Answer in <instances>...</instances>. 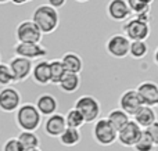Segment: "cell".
<instances>
[{"label":"cell","instance_id":"6da1fadb","mask_svg":"<svg viewBox=\"0 0 158 151\" xmlns=\"http://www.w3.org/2000/svg\"><path fill=\"white\" fill-rule=\"evenodd\" d=\"M60 17L56 8L50 7L49 4H42L33 10L32 22L39 28L42 35L53 33L58 27Z\"/></svg>","mask_w":158,"mask_h":151},{"label":"cell","instance_id":"7a4b0ae2","mask_svg":"<svg viewBox=\"0 0 158 151\" xmlns=\"http://www.w3.org/2000/svg\"><path fill=\"white\" fill-rule=\"evenodd\" d=\"M15 124L21 132H35L42 124V115L35 104H21L15 111Z\"/></svg>","mask_w":158,"mask_h":151},{"label":"cell","instance_id":"3957f363","mask_svg":"<svg viewBox=\"0 0 158 151\" xmlns=\"http://www.w3.org/2000/svg\"><path fill=\"white\" fill-rule=\"evenodd\" d=\"M75 110L83 116L85 124H92L96 122L100 116L101 112V107L100 103L96 97L93 96H81L79 99L75 101Z\"/></svg>","mask_w":158,"mask_h":151},{"label":"cell","instance_id":"277c9868","mask_svg":"<svg viewBox=\"0 0 158 151\" xmlns=\"http://www.w3.org/2000/svg\"><path fill=\"white\" fill-rule=\"evenodd\" d=\"M123 35L131 42H146V39L150 36L151 28L150 24L140 18H131L123 24L122 27Z\"/></svg>","mask_w":158,"mask_h":151},{"label":"cell","instance_id":"5b68a950","mask_svg":"<svg viewBox=\"0 0 158 151\" xmlns=\"http://www.w3.org/2000/svg\"><path fill=\"white\" fill-rule=\"evenodd\" d=\"M92 135L98 146H111L117 141V130L111 126L106 118H100L94 122L92 129Z\"/></svg>","mask_w":158,"mask_h":151},{"label":"cell","instance_id":"8992f818","mask_svg":"<svg viewBox=\"0 0 158 151\" xmlns=\"http://www.w3.org/2000/svg\"><path fill=\"white\" fill-rule=\"evenodd\" d=\"M15 38L18 43H40L43 35L39 31V28L32 22V19H25L17 25Z\"/></svg>","mask_w":158,"mask_h":151},{"label":"cell","instance_id":"52a82bcc","mask_svg":"<svg viewBox=\"0 0 158 151\" xmlns=\"http://www.w3.org/2000/svg\"><path fill=\"white\" fill-rule=\"evenodd\" d=\"M129 46H131V40L121 33L110 36L108 40L106 42L107 53L114 58H125L129 54Z\"/></svg>","mask_w":158,"mask_h":151},{"label":"cell","instance_id":"ba28073f","mask_svg":"<svg viewBox=\"0 0 158 151\" xmlns=\"http://www.w3.org/2000/svg\"><path fill=\"white\" fill-rule=\"evenodd\" d=\"M21 105V94L15 88H3L0 90V111L6 114L15 112Z\"/></svg>","mask_w":158,"mask_h":151},{"label":"cell","instance_id":"9c48e42d","mask_svg":"<svg viewBox=\"0 0 158 151\" xmlns=\"http://www.w3.org/2000/svg\"><path fill=\"white\" fill-rule=\"evenodd\" d=\"M7 65H8V68H10L11 74H13L14 82H24V80H27L28 78L31 76L33 64L31 60L14 55Z\"/></svg>","mask_w":158,"mask_h":151},{"label":"cell","instance_id":"30bf717a","mask_svg":"<svg viewBox=\"0 0 158 151\" xmlns=\"http://www.w3.org/2000/svg\"><path fill=\"white\" fill-rule=\"evenodd\" d=\"M143 101L139 97L136 89H129L123 92L119 97V110H122L128 116H133L137 114V111L143 107Z\"/></svg>","mask_w":158,"mask_h":151},{"label":"cell","instance_id":"8fae6325","mask_svg":"<svg viewBox=\"0 0 158 151\" xmlns=\"http://www.w3.org/2000/svg\"><path fill=\"white\" fill-rule=\"evenodd\" d=\"M143 135V129L135 121H129L117 133V140L125 147H133Z\"/></svg>","mask_w":158,"mask_h":151},{"label":"cell","instance_id":"7c38bea8","mask_svg":"<svg viewBox=\"0 0 158 151\" xmlns=\"http://www.w3.org/2000/svg\"><path fill=\"white\" fill-rule=\"evenodd\" d=\"M14 54L27 60H35L47 55V50L40 43H17L14 46Z\"/></svg>","mask_w":158,"mask_h":151},{"label":"cell","instance_id":"4fadbf2b","mask_svg":"<svg viewBox=\"0 0 158 151\" xmlns=\"http://www.w3.org/2000/svg\"><path fill=\"white\" fill-rule=\"evenodd\" d=\"M67 124H65V118L63 114H53V115L47 116V119L44 121L43 125V130L47 136L50 137H60L61 133L65 130Z\"/></svg>","mask_w":158,"mask_h":151},{"label":"cell","instance_id":"5bb4252c","mask_svg":"<svg viewBox=\"0 0 158 151\" xmlns=\"http://www.w3.org/2000/svg\"><path fill=\"white\" fill-rule=\"evenodd\" d=\"M143 104L147 107H154L158 97V85L154 82H143L136 89Z\"/></svg>","mask_w":158,"mask_h":151},{"label":"cell","instance_id":"9a60e30c","mask_svg":"<svg viewBox=\"0 0 158 151\" xmlns=\"http://www.w3.org/2000/svg\"><path fill=\"white\" fill-rule=\"evenodd\" d=\"M107 13H108L110 18L114 21H126L132 15L131 10L126 4V0H110L108 6H107Z\"/></svg>","mask_w":158,"mask_h":151},{"label":"cell","instance_id":"2e32d148","mask_svg":"<svg viewBox=\"0 0 158 151\" xmlns=\"http://www.w3.org/2000/svg\"><path fill=\"white\" fill-rule=\"evenodd\" d=\"M36 110L39 111L42 116H50L53 114L57 112V108H58V103L57 99L52 94H42L36 99V104H35Z\"/></svg>","mask_w":158,"mask_h":151},{"label":"cell","instance_id":"e0dca14e","mask_svg":"<svg viewBox=\"0 0 158 151\" xmlns=\"http://www.w3.org/2000/svg\"><path fill=\"white\" fill-rule=\"evenodd\" d=\"M153 2L154 0H126V4H128L131 13L136 15V18H140L143 21L148 22L151 3Z\"/></svg>","mask_w":158,"mask_h":151},{"label":"cell","instance_id":"ac0fdd59","mask_svg":"<svg viewBox=\"0 0 158 151\" xmlns=\"http://www.w3.org/2000/svg\"><path fill=\"white\" fill-rule=\"evenodd\" d=\"M31 75H32L35 83H38V85H40V86L49 85L50 83L49 61L42 60V61H39L38 64H35V65L32 67V72H31Z\"/></svg>","mask_w":158,"mask_h":151},{"label":"cell","instance_id":"d6986e66","mask_svg":"<svg viewBox=\"0 0 158 151\" xmlns=\"http://www.w3.org/2000/svg\"><path fill=\"white\" fill-rule=\"evenodd\" d=\"M64 68L68 74H81V71L83 69V61H82L81 55L77 54L74 51H68L63 55L61 58Z\"/></svg>","mask_w":158,"mask_h":151},{"label":"cell","instance_id":"ffe728a7","mask_svg":"<svg viewBox=\"0 0 158 151\" xmlns=\"http://www.w3.org/2000/svg\"><path fill=\"white\" fill-rule=\"evenodd\" d=\"M133 121L139 125L142 129H146L150 125H153L157 121V114L154 111L153 107H147V105H143L139 111H137L136 115H133Z\"/></svg>","mask_w":158,"mask_h":151},{"label":"cell","instance_id":"44dd1931","mask_svg":"<svg viewBox=\"0 0 158 151\" xmlns=\"http://www.w3.org/2000/svg\"><path fill=\"white\" fill-rule=\"evenodd\" d=\"M106 119L111 124V126L114 128L118 133L129 121H131V116H128L122 110H119V108H115V110L110 111Z\"/></svg>","mask_w":158,"mask_h":151},{"label":"cell","instance_id":"7402d4cb","mask_svg":"<svg viewBox=\"0 0 158 151\" xmlns=\"http://www.w3.org/2000/svg\"><path fill=\"white\" fill-rule=\"evenodd\" d=\"M17 140L19 141L24 151L39 149V146H40V139L35 132H21L17 136Z\"/></svg>","mask_w":158,"mask_h":151},{"label":"cell","instance_id":"603a6c76","mask_svg":"<svg viewBox=\"0 0 158 151\" xmlns=\"http://www.w3.org/2000/svg\"><path fill=\"white\" fill-rule=\"evenodd\" d=\"M58 86L64 93H75L81 86V78L78 74H68L67 72L61 79V82L58 83Z\"/></svg>","mask_w":158,"mask_h":151},{"label":"cell","instance_id":"cb8c5ba5","mask_svg":"<svg viewBox=\"0 0 158 151\" xmlns=\"http://www.w3.org/2000/svg\"><path fill=\"white\" fill-rule=\"evenodd\" d=\"M60 143L64 147H75L77 144H79L82 136L79 129H72V128H65L63 133H61L60 137Z\"/></svg>","mask_w":158,"mask_h":151},{"label":"cell","instance_id":"d4e9b609","mask_svg":"<svg viewBox=\"0 0 158 151\" xmlns=\"http://www.w3.org/2000/svg\"><path fill=\"white\" fill-rule=\"evenodd\" d=\"M50 68V83L53 85H58L61 82V79L64 78V75L67 74L65 68H64L61 60H53L49 63Z\"/></svg>","mask_w":158,"mask_h":151},{"label":"cell","instance_id":"484cf974","mask_svg":"<svg viewBox=\"0 0 158 151\" xmlns=\"http://www.w3.org/2000/svg\"><path fill=\"white\" fill-rule=\"evenodd\" d=\"M65 118V124H67V128H72V129H81L82 126L85 125V119L81 114L78 112L75 108H71L68 110L67 115H64Z\"/></svg>","mask_w":158,"mask_h":151},{"label":"cell","instance_id":"4316f807","mask_svg":"<svg viewBox=\"0 0 158 151\" xmlns=\"http://www.w3.org/2000/svg\"><path fill=\"white\" fill-rule=\"evenodd\" d=\"M148 53V47L146 44V42H131L129 46V54L135 60H140V58L146 57V54Z\"/></svg>","mask_w":158,"mask_h":151},{"label":"cell","instance_id":"83f0119b","mask_svg":"<svg viewBox=\"0 0 158 151\" xmlns=\"http://www.w3.org/2000/svg\"><path fill=\"white\" fill-rule=\"evenodd\" d=\"M156 149H157V146L151 141V139L144 132H143L142 137L139 139V141L133 146L135 151H156Z\"/></svg>","mask_w":158,"mask_h":151},{"label":"cell","instance_id":"f1b7e54d","mask_svg":"<svg viewBox=\"0 0 158 151\" xmlns=\"http://www.w3.org/2000/svg\"><path fill=\"white\" fill-rule=\"evenodd\" d=\"M11 83H14V78H13L10 68H8L7 64L0 63V86L7 88Z\"/></svg>","mask_w":158,"mask_h":151},{"label":"cell","instance_id":"f546056e","mask_svg":"<svg viewBox=\"0 0 158 151\" xmlns=\"http://www.w3.org/2000/svg\"><path fill=\"white\" fill-rule=\"evenodd\" d=\"M143 132L151 139V141H153L156 146H158V121H156L153 125H150V126L146 128V129H143Z\"/></svg>","mask_w":158,"mask_h":151},{"label":"cell","instance_id":"4dcf8cb0","mask_svg":"<svg viewBox=\"0 0 158 151\" xmlns=\"http://www.w3.org/2000/svg\"><path fill=\"white\" fill-rule=\"evenodd\" d=\"M3 151H24V149L19 144V141L17 140V137H11L4 143Z\"/></svg>","mask_w":158,"mask_h":151},{"label":"cell","instance_id":"1f68e13d","mask_svg":"<svg viewBox=\"0 0 158 151\" xmlns=\"http://www.w3.org/2000/svg\"><path fill=\"white\" fill-rule=\"evenodd\" d=\"M47 3H49V6L50 7H53V8H60V7H63L64 4L67 3V0H47Z\"/></svg>","mask_w":158,"mask_h":151},{"label":"cell","instance_id":"d6a6232c","mask_svg":"<svg viewBox=\"0 0 158 151\" xmlns=\"http://www.w3.org/2000/svg\"><path fill=\"white\" fill-rule=\"evenodd\" d=\"M10 2H13L14 4H17V6H21V4H25L28 0H10Z\"/></svg>","mask_w":158,"mask_h":151},{"label":"cell","instance_id":"836d02e7","mask_svg":"<svg viewBox=\"0 0 158 151\" xmlns=\"http://www.w3.org/2000/svg\"><path fill=\"white\" fill-rule=\"evenodd\" d=\"M154 61H156V64L158 65V47H157L156 51H154Z\"/></svg>","mask_w":158,"mask_h":151},{"label":"cell","instance_id":"e575fe53","mask_svg":"<svg viewBox=\"0 0 158 151\" xmlns=\"http://www.w3.org/2000/svg\"><path fill=\"white\" fill-rule=\"evenodd\" d=\"M10 0H0V4H6V3H8Z\"/></svg>","mask_w":158,"mask_h":151},{"label":"cell","instance_id":"d590c367","mask_svg":"<svg viewBox=\"0 0 158 151\" xmlns=\"http://www.w3.org/2000/svg\"><path fill=\"white\" fill-rule=\"evenodd\" d=\"M75 2H78V3H85V2H89V0H75Z\"/></svg>","mask_w":158,"mask_h":151},{"label":"cell","instance_id":"8d00e7d4","mask_svg":"<svg viewBox=\"0 0 158 151\" xmlns=\"http://www.w3.org/2000/svg\"><path fill=\"white\" fill-rule=\"evenodd\" d=\"M27 151H42L40 149H33V150H27Z\"/></svg>","mask_w":158,"mask_h":151},{"label":"cell","instance_id":"74e56055","mask_svg":"<svg viewBox=\"0 0 158 151\" xmlns=\"http://www.w3.org/2000/svg\"><path fill=\"white\" fill-rule=\"evenodd\" d=\"M156 105H157V107H158V97H157V103H156Z\"/></svg>","mask_w":158,"mask_h":151},{"label":"cell","instance_id":"f35d334b","mask_svg":"<svg viewBox=\"0 0 158 151\" xmlns=\"http://www.w3.org/2000/svg\"><path fill=\"white\" fill-rule=\"evenodd\" d=\"M0 63H2V54H0Z\"/></svg>","mask_w":158,"mask_h":151},{"label":"cell","instance_id":"ab89813d","mask_svg":"<svg viewBox=\"0 0 158 151\" xmlns=\"http://www.w3.org/2000/svg\"><path fill=\"white\" fill-rule=\"evenodd\" d=\"M28 2H31V0H28Z\"/></svg>","mask_w":158,"mask_h":151}]
</instances>
